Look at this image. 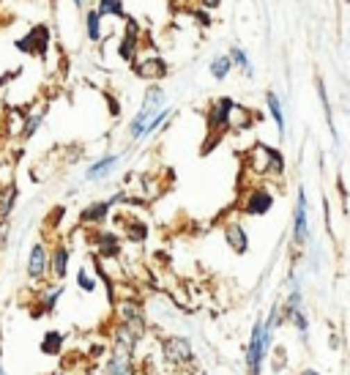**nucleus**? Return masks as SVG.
<instances>
[{
	"label": "nucleus",
	"instance_id": "f257e3e1",
	"mask_svg": "<svg viewBox=\"0 0 350 375\" xmlns=\"http://www.w3.org/2000/svg\"><path fill=\"white\" fill-rule=\"evenodd\" d=\"M274 340H276V328L268 326L265 318H258L255 326H252V331H249L247 351H244V367H247V375H262V367L268 365L271 351H274Z\"/></svg>",
	"mask_w": 350,
	"mask_h": 375
},
{
	"label": "nucleus",
	"instance_id": "f03ea898",
	"mask_svg": "<svg viewBox=\"0 0 350 375\" xmlns=\"http://www.w3.org/2000/svg\"><path fill=\"white\" fill-rule=\"evenodd\" d=\"M247 167L258 178H265V181H282L285 178V170H288L282 151L274 148V145H265V142H255L247 151Z\"/></svg>",
	"mask_w": 350,
	"mask_h": 375
},
{
	"label": "nucleus",
	"instance_id": "7ed1b4c3",
	"mask_svg": "<svg viewBox=\"0 0 350 375\" xmlns=\"http://www.w3.org/2000/svg\"><path fill=\"white\" fill-rule=\"evenodd\" d=\"M165 107H167V91H165L159 83L148 85V88H145V94H142V104H140V110L134 112V118L129 121V140L131 142L145 140V129H148V124H151V121H153Z\"/></svg>",
	"mask_w": 350,
	"mask_h": 375
},
{
	"label": "nucleus",
	"instance_id": "20e7f679",
	"mask_svg": "<svg viewBox=\"0 0 350 375\" xmlns=\"http://www.w3.org/2000/svg\"><path fill=\"white\" fill-rule=\"evenodd\" d=\"M162 345V356H165V365L173 367V370H186L194 365V348H192V340L183 337V334H167L159 340Z\"/></svg>",
	"mask_w": 350,
	"mask_h": 375
},
{
	"label": "nucleus",
	"instance_id": "39448f33",
	"mask_svg": "<svg viewBox=\"0 0 350 375\" xmlns=\"http://www.w3.org/2000/svg\"><path fill=\"white\" fill-rule=\"evenodd\" d=\"M235 101L230 99V96H219L211 101V107H208V115H206V124H208V135L211 138H222L224 132H230L233 129V115H235Z\"/></svg>",
	"mask_w": 350,
	"mask_h": 375
},
{
	"label": "nucleus",
	"instance_id": "423d86ee",
	"mask_svg": "<svg viewBox=\"0 0 350 375\" xmlns=\"http://www.w3.org/2000/svg\"><path fill=\"white\" fill-rule=\"evenodd\" d=\"M126 200H129V194L121 189V192H115V194L107 197V200H93V203H88L85 208L80 211V225H85V228H99V225H104V222L110 219L112 208H115L118 203H126Z\"/></svg>",
	"mask_w": 350,
	"mask_h": 375
},
{
	"label": "nucleus",
	"instance_id": "0eeeda50",
	"mask_svg": "<svg viewBox=\"0 0 350 375\" xmlns=\"http://www.w3.org/2000/svg\"><path fill=\"white\" fill-rule=\"evenodd\" d=\"M293 244H296V247H306V244H312L309 200H306L304 187H299V192H296V206H293Z\"/></svg>",
	"mask_w": 350,
	"mask_h": 375
},
{
	"label": "nucleus",
	"instance_id": "6e6552de",
	"mask_svg": "<svg viewBox=\"0 0 350 375\" xmlns=\"http://www.w3.org/2000/svg\"><path fill=\"white\" fill-rule=\"evenodd\" d=\"M274 203H276V194L271 192V187L258 184V187H252L244 194V200H241V214H244V217H265V214H271Z\"/></svg>",
	"mask_w": 350,
	"mask_h": 375
},
{
	"label": "nucleus",
	"instance_id": "1a4fd4ad",
	"mask_svg": "<svg viewBox=\"0 0 350 375\" xmlns=\"http://www.w3.org/2000/svg\"><path fill=\"white\" fill-rule=\"evenodd\" d=\"M25 274L28 280L42 285L49 280V247L44 241H36L28 252V263H25Z\"/></svg>",
	"mask_w": 350,
	"mask_h": 375
},
{
	"label": "nucleus",
	"instance_id": "9d476101",
	"mask_svg": "<svg viewBox=\"0 0 350 375\" xmlns=\"http://www.w3.org/2000/svg\"><path fill=\"white\" fill-rule=\"evenodd\" d=\"M134 66V74L140 77V80H148L151 85L153 83H159V80H165L167 74H170V66H167V60L162 58V55H145V58H140L137 55V60L131 63Z\"/></svg>",
	"mask_w": 350,
	"mask_h": 375
},
{
	"label": "nucleus",
	"instance_id": "9b49d317",
	"mask_svg": "<svg viewBox=\"0 0 350 375\" xmlns=\"http://www.w3.org/2000/svg\"><path fill=\"white\" fill-rule=\"evenodd\" d=\"M90 247L99 260H118L124 252V238L112 231H96L90 235Z\"/></svg>",
	"mask_w": 350,
	"mask_h": 375
},
{
	"label": "nucleus",
	"instance_id": "f8f14e48",
	"mask_svg": "<svg viewBox=\"0 0 350 375\" xmlns=\"http://www.w3.org/2000/svg\"><path fill=\"white\" fill-rule=\"evenodd\" d=\"M134 356H137L134 351H126V348H115V345H110L107 359H104V373H107V375H140Z\"/></svg>",
	"mask_w": 350,
	"mask_h": 375
},
{
	"label": "nucleus",
	"instance_id": "ddd939ff",
	"mask_svg": "<svg viewBox=\"0 0 350 375\" xmlns=\"http://www.w3.org/2000/svg\"><path fill=\"white\" fill-rule=\"evenodd\" d=\"M60 299H63V285L60 282L44 285L42 290L36 293L33 304H31V318H47V315H52Z\"/></svg>",
	"mask_w": 350,
	"mask_h": 375
},
{
	"label": "nucleus",
	"instance_id": "4468645a",
	"mask_svg": "<svg viewBox=\"0 0 350 375\" xmlns=\"http://www.w3.org/2000/svg\"><path fill=\"white\" fill-rule=\"evenodd\" d=\"M115 318H118V324L131 326L134 331H140V334H145V328H148V324H145V310L134 299H124V301L115 304Z\"/></svg>",
	"mask_w": 350,
	"mask_h": 375
},
{
	"label": "nucleus",
	"instance_id": "2eb2a0df",
	"mask_svg": "<svg viewBox=\"0 0 350 375\" xmlns=\"http://www.w3.org/2000/svg\"><path fill=\"white\" fill-rule=\"evenodd\" d=\"M69 266H72V247L69 244H55L49 249V280L63 282L69 277Z\"/></svg>",
	"mask_w": 350,
	"mask_h": 375
},
{
	"label": "nucleus",
	"instance_id": "dca6fc26",
	"mask_svg": "<svg viewBox=\"0 0 350 375\" xmlns=\"http://www.w3.org/2000/svg\"><path fill=\"white\" fill-rule=\"evenodd\" d=\"M17 49H19V52H28V55L44 58L47 49H49V28H47V25H36L28 36H22V39L17 42Z\"/></svg>",
	"mask_w": 350,
	"mask_h": 375
},
{
	"label": "nucleus",
	"instance_id": "f3484780",
	"mask_svg": "<svg viewBox=\"0 0 350 375\" xmlns=\"http://www.w3.org/2000/svg\"><path fill=\"white\" fill-rule=\"evenodd\" d=\"M137 55H140V22L134 17H126V33L118 44V58L126 63H134Z\"/></svg>",
	"mask_w": 350,
	"mask_h": 375
},
{
	"label": "nucleus",
	"instance_id": "a211bd4d",
	"mask_svg": "<svg viewBox=\"0 0 350 375\" xmlns=\"http://www.w3.org/2000/svg\"><path fill=\"white\" fill-rule=\"evenodd\" d=\"M222 235H224V244H227L235 255H247V252H249V233H247L244 222H238V219L224 222Z\"/></svg>",
	"mask_w": 350,
	"mask_h": 375
},
{
	"label": "nucleus",
	"instance_id": "6ab92c4d",
	"mask_svg": "<svg viewBox=\"0 0 350 375\" xmlns=\"http://www.w3.org/2000/svg\"><path fill=\"white\" fill-rule=\"evenodd\" d=\"M121 153H104L101 159H96V162H90L85 170V181H104V178H110L115 170H118V165H121Z\"/></svg>",
	"mask_w": 350,
	"mask_h": 375
},
{
	"label": "nucleus",
	"instance_id": "aec40b11",
	"mask_svg": "<svg viewBox=\"0 0 350 375\" xmlns=\"http://www.w3.org/2000/svg\"><path fill=\"white\" fill-rule=\"evenodd\" d=\"M265 110H268V115H271V121L276 126V135L285 140V135H288V118H285V107H282V99H279L276 91H265Z\"/></svg>",
	"mask_w": 350,
	"mask_h": 375
},
{
	"label": "nucleus",
	"instance_id": "412c9836",
	"mask_svg": "<svg viewBox=\"0 0 350 375\" xmlns=\"http://www.w3.org/2000/svg\"><path fill=\"white\" fill-rule=\"evenodd\" d=\"M63 348H66V334L63 331H58V328H49V331H44L42 340H39V351H42L44 356H60L63 353Z\"/></svg>",
	"mask_w": 350,
	"mask_h": 375
},
{
	"label": "nucleus",
	"instance_id": "4be33fe9",
	"mask_svg": "<svg viewBox=\"0 0 350 375\" xmlns=\"http://www.w3.org/2000/svg\"><path fill=\"white\" fill-rule=\"evenodd\" d=\"M17 197H19L17 184H6V187H0V228L11 219V211H14V206H17Z\"/></svg>",
	"mask_w": 350,
	"mask_h": 375
},
{
	"label": "nucleus",
	"instance_id": "5701e85b",
	"mask_svg": "<svg viewBox=\"0 0 350 375\" xmlns=\"http://www.w3.org/2000/svg\"><path fill=\"white\" fill-rule=\"evenodd\" d=\"M227 55H230L233 66H235V69H241V74H244V77H249V80L255 77V63H252V58H249V52H247V49L238 47V44H233Z\"/></svg>",
	"mask_w": 350,
	"mask_h": 375
},
{
	"label": "nucleus",
	"instance_id": "b1692460",
	"mask_svg": "<svg viewBox=\"0 0 350 375\" xmlns=\"http://www.w3.org/2000/svg\"><path fill=\"white\" fill-rule=\"evenodd\" d=\"M317 96H320V104H323V115H326V124H328V132L334 142L340 145V135H337V124H334V110H331V101H328V91H326V83L317 80Z\"/></svg>",
	"mask_w": 350,
	"mask_h": 375
},
{
	"label": "nucleus",
	"instance_id": "393cba45",
	"mask_svg": "<svg viewBox=\"0 0 350 375\" xmlns=\"http://www.w3.org/2000/svg\"><path fill=\"white\" fill-rule=\"evenodd\" d=\"M235 66H233V60H230V55H214L211 58V63H208V74L217 80V83H224L227 77H230V72H233Z\"/></svg>",
	"mask_w": 350,
	"mask_h": 375
},
{
	"label": "nucleus",
	"instance_id": "a878e982",
	"mask_svg": "<svg viewBox=\"0 0 350 375\" xmlns=\"http://www.w3.org/2000/svg\"><path fill=\"white\" fill-rule=\"evenodd\" d=\"M44 115H47V107H39V110H31L28 115H25V126H22V140H31L39 129H42V124H44Z\"/></svg>",
	"mask_w": 350,
	"mask_h": 375
},
{
	"label": "nucleus",
	"instance_id": "bb28decb",
	"mask_svg": "<svg viewBox=\"0 0 350 375\" xmlns=\"http://www.w3.org/2000/svg\"><path fill=\"white\" fill-rule=\"evenodd\" d=\"M85 33H88V42L99 44L104 39V28H101V14L96 8H90L85 14Z\"/></svg>",
	"mask_w": 350,
	"mask_h": 375
},
{
	"label": "nucleus",
	"instance_id": "cd10ccee",
	"mask_svg": "<svg viewBox=\"0 0 350 375\" xmlns=\"http://www.w3.org/2000/svg\"><path fill=\"white\" fill-rule=\"evenodd\" d=\"M96 11L101 14V19H104V17H115V19H126V17H129L124 0H99V3H96Z\"/></svg>",
	"mask_w": 350,
	"mask_h": 375
},
{
	"label": "nucleus",
	"instance_id": "c85d7f7f",
	"mask_svg": "<svg viewBox=\"0 0 350 375\" xmlns=\"http://www.w3.org/2000/svg\"><path fill=\"white\" fill-rule=\"evenodd\" d=\"M124 233H126V241H131V244H142L148 238V225L131 217V219H126V225H124Z\"/></svg>",
	"mask_w": 350,
	"mask_h": 375
},
{
	"label": "nucleus",
	"instance_id": "c756f323",
	"mask_svg": "<svg viewBox=\"0 0 350 375\" xmlns=\"http://www.w3.org/2000/svg\"><path fill=\"white\" fill-rule=\"evenodd\" d=\"M77 288H80L83 293H88V296L99 290V277L93 274V269H88V266L77 269Z\"/></svg>",
	"mask_w": 350,
	"mask_h": 375
},
{
	"label": "nucleus",
	"instance_id": "7c9ffc66",
	"mask_svg": "<svg viewBox=\"0 0 350 375\" xmlns=\"http://www.w3.org/2000/svg\"><path fill=\"white\" fill-rule=\"evenodd\" d=\"M173 115H175L173 107H165V110H162V112H159V115H156V118L148 124V129H145V138H153L156 132H162V129H165V126L173 121Z\"/></svg>",
	"mask_w": 350,
	"mask_h": 375
},
{
	"label": "nucleus",
	"instance_id": "2f4dec72",
	"mask_svg": "<svg viewBox=\"0 0 350 375\" xmlns=\"http://www.w3.org/2000/svg\"><path fill=\"white\" fill-rule=\"evenodd\" d=\"M271 373H282L285 367H288V348H282V345H274V351H271Z\"/></svg>",
	"mask_w": 350,
	"mask_h": 375
},
{
	"label": "nucleus",
	"instance_id": "473e14b6",
	"mask_svg": "<svg viewBox=\"0 0 350 375\" xmlns=\"http://www.w3.org/2000/svg\"><path fill=\"white\" fill-rule=\"evenodd\" d=\"M194 19H197L203 28H211V22H214V19L208 17V11H206V8H197V11H194Z\"/></svg>",
	"mask_w": 350,
	"mask_h": 375
},
{
	"label": "nucleus",
	"instance_id": "72a5a7b5",
	"mask_svg": "<svg viewBox=\"0 0 350 375\" xmlns=\"http://www.w3.org/2000/svg\"><path fill=\"white\" fill-rule=\"evenodd\" d=\"M222 6V0H200V8H206V11H214Z\"/></svg>",
	"mask_w": 350,
	"mask_h": 375
},
{
	"label": "nucleus",
	"instance_id": "f704fd0d",
	"mask_svg": "<svg viewBox=\"0 0 350 375\" xmlns=\"http://www.w3.org/2000/svg\"><path fill=\"white\" fill-rule=\"evenodd\" d=\"M17 74H19V69H14V72H8V74H3V77H0V88H3V85H6L8 80H14Z\"/></svg>",
	"mask_w": 350,
	"mask_h": 375
},
{
	"label": "nucleus",
	"instance_id": "c9c22d12",
	"mask_svg": "<svg viewBox=\"0 0 350 375\" xmlns=\"http://www.w3.org/2000/svg\"><path fill=\"white\" fill-rule=\"evenodd\" d=\"M301 375H323V373H317V370H312V367H306V370H304V373H301Z\"/></svg>",
	"mask_w": 350,
	"mask_h": 375
},
{
	"label": "nucleus",
	"instance_id": "e433bc0d",
	"mask_svg": "<svg viewBox=\"0 0 350 375\" xmlns=\"http://www.w3.org/2000/svg\"><path fill=\"white\" fill-rule=\"evenodd\" d=\"M0 375H8L6 373V367H3V362H0Z\"/></svg>",
	"mask_w": 350,
	"mask_h": 375
}]
</instances>
